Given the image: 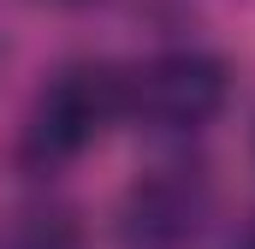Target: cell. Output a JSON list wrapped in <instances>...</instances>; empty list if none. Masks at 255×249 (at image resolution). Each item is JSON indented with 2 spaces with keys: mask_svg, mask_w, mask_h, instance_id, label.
<instances>
[{
  "mask_svg": "<svg viewBox=\"0 0 255 249\" xmlns=\"http://www.w3.org/2000/svg\"><path fill=\"white\" fill-rule=\"evenodd\" d=\"M113 119H125V71L101 60H71L36 89L18 130V160L30 172H60L83 160Z\"/></svg>",
  "mask_w": 255,
  "mask_h": 249,
  "instance_id": "cell-1",
  "label": "cell"
},
{
  "mask_svg": "<svg viewBox=\"0 0 255 249\" xmlns=\"http://www.w3.org/2000/svg\"><path fill=\"white\" fill-rule=\"evenodd\" d=\"M232 101V71L208 48H160L125 71V119L148 136H202Z\"/></svg>",
  "mask_w": 255,
  "mask_h": 249,
  "instance_id": "cell-2",
  "label": "cell"
},
{
  "mask_svg": "<svg viewBox=\"0 0 255 249\" xmlns=\"http://www.w3.org/2000/svg\"><path fill=\"white\" fill-rule=\"evenodd\" d=\"M208 226H214V178L190 160L148 166L119 202L125 249H202Z\"/></svg>",
  "mask_w": 255,
  "mask_h": 249,
  "instance_id": "cell-3",
  "label": "cell"
},
{
  "mask_svg": "<svg viewBox=\"0 0 255 249\" xmlns=\"http://www.w3.org/2000/svg\"><path fill=\"white\" fill-rule=\"evenodd\" d=\"M0 249H83V238L60 208H18L0 220Z\"/></svg>",
  "mask_w": 255,
  "mask_h": 249,
  "instance_id": "cell-4",
  "label": "cell"
},
{
  "mask_svg": "<svg viewBox=\"0 0 255 249\" xmlns=\"http://www.w3.org/2000/svg\"><path fill=\"white\" fill-rule=\"evenodd\" d=\"M238 249H255V220L244 226V232H238Z\"/></svg>",
  "mask_w": 255,
  "mask_h": 249,
  "instance_id": "cell-5",
  "label": "cell"
}]
</instances>
